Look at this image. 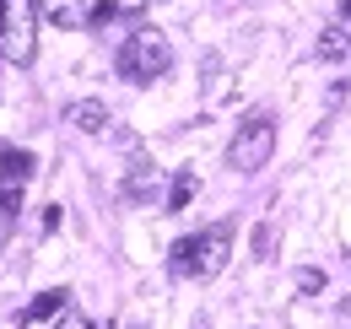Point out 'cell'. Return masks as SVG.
<instances>
[{
	"label": "cell",
	"instance_id": "1",
	"mask_svg": "<svg viewBox=\"0 0 351 329\" xmlns=\"http://www.w3.org/2000/svg\"><path fill=\"white\" fill-rule=\"evenodd\" d=\"M119 76L135 86L157 82V76H168V65H173V43H168V33H157V27H135L130 38L119 43Z\"/></svg>",
	"mask_w": 351,
	"mask_h": 329
},
{
	"label": "cell",
	"instance_id": "2",
	"mask_svg": "<svg viewBox=\"0 0 351 329\" xmlns=\"http://www.w3.org/2000/svg\"><path fill=\"white\" fill-rule=\"evenodd\" d=\"M227 254H232V232L227 227H206L195 238H178L173 243V276H195V281H211L227 270Z\"/></svg>",
	"mask_w": 351,
	"mask_h": 329
},
{
	"label": "cell",
	"instance_id": "3",
	"mask_svg": "<svg viewBox=\"0 0 351 329\" xmlns=\"http://www.w3.org/2000/svg\"><path fill=\"white\" fill-rule=\"evenodd\" d=\"M270 151H276V119L270 114H249L238 124L232 146H227V167L232 173H260L270 162Z\"/></svg>",
	"mask_w": 351,
	"mask_h": 329
},
{
	"label": "cell",
	"instance_id": "4",
	"mask_svg": "<svg viewBox=\"0 0 351 329\" xmlns=\"http://www.w3.org/2000/svg\"><path fill=\"white\" fill-rule=\"evenodd\" d=\"M38 22H44L38 0H5V33H0V54H5L11 65H27V60L38 54Z\"/></svg>",
	"mask_w": 351,
	"mask_h": 329
},
{
	"label": "cell",
	"instance_id": "5",
	"mask_svg": "<svg viewBox=\"0 0 351 329\" xmlns=\"http://www.w3.org/2000/svg\"><path fill=\"white\" fill-rule=\"evenodd\" d=\"M65 124H76V130L97 135V130H108V103H97V97H82V103H71V108H65Z\"/></svg>",
	"mask_w": 351,
	"mask_h": 329
},
{
	"label": "cell",
	"instance_id": "6",
	"mask_svg": "<svg viewBox=\"0 0 351 329\" xmlns=\"http://www.w3.org/2000/svg\"><path fill=\"white\" fill-rule=\"evenodd\" d=\"M125 200H135V206H152L157 200V167L152 162H135L125 173Z\"/></svg>",
	"mask_w": 351,
	"mask_h": 329
},
{
	"label": "cell",
	"instance_id": "7",
	"mask_svg": "<svg viewBox=\"0 0 351 329\" xmlns=\"http://www.w3.org/2000/svg\"><path fill=\"white\" fill-rule=\"evenodd\" d=\"M38 11H44V22L49 27H82V22H92L87 11H82V0H38Z\"/></svg>",
	"mask_w": 351,
	"mask_h": 329
},
{
	"label": "cell",
	"instance_id": "8",
	"mask_svg": "<svg viewBox=\"0 0 351 329\" xmlns=\"http://www.w3.org/2000/svg\"><path fill=\"white\" fill-rule=\"evenodd\" d=\"M146 5H152V0H97V11H92V27H108V22H135Z\"/></svg>",
	"mask_w": 351,
	"mask_h": 329
},
{
	"label": "cell",
	"instance_id": "9",
	"mask_svg": "<svg viewBox=\"0 0 351 329\" xmlns=\"http://www.w3.org/2000/svg\"><path fill=\"white\" fill-rule=\"evenodd\" d=\"M27 178H33V157H27V151H16V146H5V141H0V184H16V189H22V184H27Z\"/></svg>",
	"mask_w": 351,
	"mask_h": 329
},
{
	"label": "cell",
	"instance_id": "10",
	"mask_svg": "<svg viewBox=\"0 0 351 329\" xmlns=\"http://www.w3.org/2000/svg\"><path fill=\"white\" fill-rule=\"evenodd\" d=\"M346 54H351V27H346V22H335V27H324V33H319V60L341 65Z\"/></svg>",
	"mask_w": 351,
	"mask_h": 329
},
{
	"label": "cell",
	"instance_id": "11",
	"mask_svg": "<svg viewBox=\"0 0 351 329\" xmlns=\"http://www.w3.org/2000/svg\"><path fill=\"white\" fill-rule=\"evenodd\" d=\"M65 297H71V291H38V297H33V308H27V313H22V324H38V319H54V313H65V308H71V302H65Z\"/></svg>",
	"mask_w": 351,
	"mask_h": 329
},
{
	"label": "cell",
	"instance_id": "12",
	"mask_svg": "<svg viewBox=\"0 0 351 329\" xmlns=\"http://www.w3.org/2000/svg\"><path fill=\"white\" fill-rule=\"evenodd\" d=\"M189 200H195V173L178 167V173H173V189H168V210H184Z\"/></svg>",
	"mask_w": 351,
	"mask_h": 329
},
{
	"label": "cell",
	"instance_id": "13",
	"mask_svg": "<svg viewBox=\"0 0 351 329\" xmlns=\"http://www.w3.org/2000/svg\"><path fill=\"white\" fill-rule=\"evenodd\" d=\"M54 329H92V319L82 313V308H65V313L54 319Z\"/></svg>",
	"mask_w": 351,
	"mask_h": 329
},
{
	"label": "cell",
	"instance_id": "14",
	"mask_svg": "<svg viewBox=\"0 0 351 329\" xmlns=\"http://www.w3.org/2000/svg\"><path fill=\"white\" fill-rule=\"evenodd\" d=\"M270 248H276V232H270V227H254V254L270 259Z\"/></svg>",
	"mask_w": 351,
	"mask_h": 329
},
{
	"label": "cell",
	"instance_id": "15",
	"mask_svg": "<svg viewBox=\"0 0 351 329\" xmlns=\"http://www.w3.org/2000/svg\"><path fill=\"white\" fill-rule=\"evenodd\" d=\"M16 206H22V189H16V184H0V210L11 216Z\"/></svg>",
	"mask_w": 351,
	"mask_h": 329
},
{
	"label": "cell",
	"instance_id": "16",
	"mask_svg": "<svg viewBox=\"0 0 351 329\" xmlns=\"http://www.w3.org/2000/svg\"><path fill=\"white\" fill-rule=\"evenodd\" d=\"M298 291H308V297L324 291V276H319V270H303V276H298Z\"/></svg>",
	"mask_w": 351,
	"mask_h": 329
},
{
	"label": "cell",
	"instance_id": "17",
	"mask_svg": "<svg viewBox=\"0 0 351 329\" xmlns=\"http://www.w3.org/2000/svg\"><path fill=\"white\" fill-rule=\"evenodd\" d=\"M341 16H346V22H351V0H341Z\"/></svg>",
	"mask_w": 351,
	"mask_h": 329
},
{
	"label": "cell",
	"instance_id": "18",
	"mask_svg": "<svg viewBox=\"0 0 351 329\" xmlns=\"http://www.w3.org/2000/svg\"><path fill=\"white\" fill-rule=\"evenodd\" d=\"M0 33H5V5H0Z\"/></svg>",
	"mask_w": 351,
	"mask_h": 329
},
{
	"label": "cell",
	"instance_id": "19",
	"mask_svg": "<svg viewBox=\"0 0 351 329\" xmlns=\"http://www.w3.org/2000/svg\"><path fill=\"white\" fill-rule=\"evenodd\" d=\"M195 329H211V324H195Z\"/></svg>",
	"mask_w": 351,
	"mask_h": 329
}]
</instances>
